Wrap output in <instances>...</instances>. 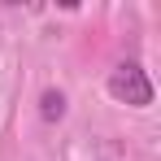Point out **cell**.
Returning <instances> with one entry per match:
<instances>
[{
	"label": "cell",
	"instance_id": "2",
	"mask_svg": "<svg viewBox=\"0 0 161 161\" xmlns=\"http://www.w3.org/2000/svg\"><path fill=\"white\" fill-rule=\"evenodd\" d=\"M39 113H44V122H61V118H65V96L48 87V92L39 96Z\"/></svg>",
	"mask_w": 161,
	"mask_h": 161
},
{
	"label": "cell",
	"instance_id": "1",
	"mask_svg": "<svg viewBox=\"0 0 161 161\" xmlns=\"http://www.w3.org/2000/svg\"><path fill=\"white\" fill-rule=\"evenodd\" d=\"M109 96H113L118 105L144 109V105H153V83H148V74H144L135 61H126V65H118V70L109 74Z\"/></svg>",
	"mask_w": 161,
	"mask_h": 161
}]
</instances>
